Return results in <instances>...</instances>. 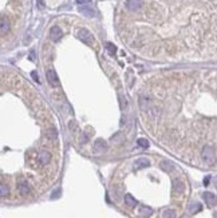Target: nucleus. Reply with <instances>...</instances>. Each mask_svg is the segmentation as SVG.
I'll return each mask as SVG.
<instances>
[{
  "label": "nucleus",
  "mask_w": 217,
  "mask_h": 218,
  "mask_svg": "<svg viewBox=\"0 0 217 218\" xmlns=\"http://www.w3.org/2000/svg\"><path fill=\"white\" fill-rule=\"evenodd\" d=\"M201 157H202L204 162L206 165H213L216 162V154H215V150L213 147L211 146H205L201 151Z\"/></svg>",
  "instance_id": "1"
},
{
  "label": "nucleus",
  "mask_w": 217,
  "mask_h": 218,
  "mask_svg": "<svg viewBox=\"0 0 217 218\" xmlns=\"http://www.w3.org/2000/svg\"><path fill=\"white\" fill-rule=\"evenodd\" d=\"M76 36H78L79 40H82V42L86 43V44H92V42H94V38H92L91 32L87 31L86 28H82V30H79L78 34H76Z\"/></svg>",
  "instance_id": "2"
},
{
  "label": "nucleus",
  "mask_w": 217,
  "mask_h": 218,
  "mask_svg": "<svg viewBox=\"0 0 217 218\" xmlns=\"http://www.w3.org/2000/svg\"><path fill=\"white\" fill-rule=\"evenodd\" d=\"M79 12H80L82 15L86 16V18H94V16L96 15V12H95V10H94V7L90 6V3L80 6V7H79Z\"/></svg>",
  "instance_id": "3"
},
{
  "label": "nucleus",
  "mask_w": 217,
  "mask_h": 218,
  "mask_svg": "<svg viewBox=\"0 0 217 218\" xmlns=\"http://www.w3.org/2000/svg\"><path fill=\"white\" fill-rule=\"evenodd\" d=\"M202 199L205 201V203H206L209 208H213L217 205V197L211 191H205L202 194Z\"/></svg>",
  "instance_id": "4"
},
{
  "label": "nucleus",
  "mask_w": 217,
  "mask_h": 218,
  "mask_svg": "<svg viewBox=\"0 0 217 218\" xmlns=\"http://www.w3.org/2000/svg\"><path fill=\"white\" fill-rule=\"evenodd\" d=\"M46 76H47V80L48 83L51 84V86H58L59 84V79H58V75H56V72L52 70V68H50L47 72H46Z\"/></svg>",
  "instance_id": "5"
},
{
  "label": "nucleus",
  "mask_w": 217,
  "mask_h": 218,
  "mask_svg": "<svg viewBox=\"0 0 217 218\" xmlns=\"http://www.w3.org/2000/svg\"><path fill=\"white\" fill-rule=\"evenodd\" d=\"M142 6H143L142 0H127L126 2V8L129 11H138Z\"/></svg>",
  "instance_id": "6"
},
{
  "label": "nucleus",
  "mask_w": 217,
  "mask_h": 218,
  "mask_svg": "<svg viewBox=\"0 0 217 218\" xmlns=\"http://www.w3.org/2000/svg\"><path fill=\"white\" fill-rule=\"evenodd\" d=\"M62 35H63V32H62V30H60L58 26H54L50 30V38L54 40V42H58V40H60Z\"/></svg>",
  "instance_id": "7"
},
{
  "label": "nucleus",
  "mask_w": 217,
  "mask_h": 218,
  "mask_svg": "<svg viewBox=\"0 0 217 218\" xmlns=\"http://www.w3.org/2000/svg\"><path fill=\"white\" fill-rule=\"evenodd\" d=\"M147 166H150V161L147 158H138L134 162V169H143Z\"/></svg>",
  "instance_id": "8"
},
{
  "label": "nucleus",
  "mask_w": 217,
  "mask_h": 218,
  "mask_svg": "<svg viewBox=\"0 0 217 218\" xmlns=\"http://www.w3.org/2000/svg\"><path fill=\"white\" fill-rule=\"evenodd\" d=\"M18 189H19V191H20L22 195H27V194H30V191H31V187L27 182H20Z\"/></svg>",
  "instance_id": "9"
},
{
  "label": "nucleus",
  "mask_w": 217,
  "mask_h": 218,
  "mask_svg": "<svg viewBox=\"0 0 217 218\" xmlns=\"http://www.w3.org/2000/svg\"><path fill=\"white\" fill-rule=\"evenodd\" d=\"M50 159H51L50 153L42 151V153L39 154V162H40V165H47L48 162H50Z\"/></svg>",
  "instance_id": "10"
},
{
  "label": "nucleus",
  "mask_w": 217,
  "mask_h": 218,
  "mask_svg": "<svg viewBox=\"0 0 217 218\" xmlns=\"http://www.w3.org/2000/svg\"><path fill=\"white\" fill-rule=\"evenodd\" d=\"M125 203H126L127 206H130V208H135L138 202H137V199L131 194H126V195H125Z\"/></svg>",
  "instance_id": "11"
},
{
  "label": "nucleus",
  "mask_w": 217,
  "mask_h": 218,
  "mask_svg": "<svg viewBox=\"0 0 217 218\" xmlns=\"http://www.w3.org/2000/svg\"><path fill=\"white\" fill-rule=\"evenodd\" d=\"M173 190L176 193H182L184 191V183L181 182L180 179H174L173 181Z\"/></svg>",
  "instance_id": "12"
},
{
  "label": "nucleus",
  "mask_w": 217,
  "mask_h": 218,
  "mask_svg": "<svg viewBox=\"0 0 217 218\" xmlns=\"http://www.w3.org/2000/svg\"><path fill=\"white\" fill-rule=\"evenodd\" d=\"M151 208H149V206H141L139 208V214L142 216V217H149V216H151Z\"/></svg>",
  "instance_id": "13"
},
{
  "label": "nucleus",
  "mask_w": 217,
  "mask_h": 218,
  "mask_svg": "<svg viewBox=\"0 0 217 218\" xmlns=\"http://www.w3.org/2000/svg\"><path fill=\"white\" fill-rule=\"evenodd\" d=\"M95 151H102V150H106V143L103 142L102 139H98L95 142V147H94Z\"/></svg>",
  "instance_id": "14"
},
{
  "label": "nucleus",
  "mask_w": 217,
  "mask_h": 218,
  "mask_svg": "<svg viewBox=\"0 0 217 218\" xmlns=\"http://www.w3.org/2000/svg\"><path fill=\"white\" fill-rule=\"evenodd\" d=\"M201 209H202V206H201L200 203H192L190 206H189V212H190L192 214H196V213L200 212Z\"/></svg>",
  "instance_id": "15"
},
{
  "label": "nucleus",
  "mask_w": 217,
  "mask_h": 218,
  "mask_svg": "<svg viewBox=\"0 0 217 218\" xmlns=\"http://www.w3.org/2000/svg\"><path fill=\"white\" fill-rule=\"evenodd\" d=\"M137 145L142 149H147L149 147V140L145 139V138H139L138 140H137Z\"/></svg>",
  "instance_id": "16"
},
{
  "label": "nucleus",
  "mask_w": 217,
  "mask_h": 218,
  "mask_svg": "<svg viewBox=\"0 0 217 218\" xmlns=\"http://www.w3.org/2000/svg\"><path fill=\"white\" fill-rule=\"evenodd\" d=\"M161 167H162L165 171H172L173 170V165L170 162H168V161H164V162L161 163Z\"/></svg>",
  "instance_id": "17"
},
{
  "label": "nucleus",
  "mask_w": 217,
  "mask_h": 218,
  "mask_svg": "<svg viewBox=\"0 0 217 218\" xmlns=\"http://www.w3.org/2000/svg\"><path fill=\"white\" fill-rule=\"evenodd\" d=\"M8 28H10V26H8V22L6 19H2V35H6V32L8 31Z\"/></svg>",
  "instance_id": "18"
},
{
  "label": "nucleus",
  "mask_w": 217,
  "mask_h": 218,
  "mask_svg": "<svg viewBox=\"0 0 217 218\" xmlns=\"http://www.w3.org/2000/svg\"><path fill=\"white\" fill-rule=\"evenodd\" d=\"M162 218H176V212L174 210H165Z\"/></svg>",
  "instance_id": "19"
},
{
  "label": "nucleus",
  "mask_w": 217,
  "mask_h": 218,
  "mask_svg": "<svg viewBox=\"0 0 217 218\" xmlns=\"http://www.w3.org/2000/svg\"><path fill=\"white\" fill-rule=\"evenodd\" d=\"M7 194H8V187H7L4 183H2V185H0V195H2L3 198H4V197H6Z\"/></svg>",
  "instance_id": "20"
},
{
  "label": "nucleus",
  "mask_w": 217,
  "mask_h": 218,
  "mask_svg": "<svg viewBox=\"0 0 217 218\" xmlns=\"http://www.w3.org/2000/svg\"><path fill=\"white\" fill-rule=\"evenodd\" d=\"M47 136H48V138H51V139H55V138H56V131L54 130V128L48 130V132H47Z\"/></svg>",
  "instance_id": "21"
},
{
  "label": "nucleus",
  "mask_w": 217,
  "mask_h": 218,
  "mask_svg": "<svg viewBox=\"0 0 217 218\" xmlns=\"http://www.w3.org/2000/svg\"><path fill=\"white\" fill-rule=\"evenodd\" d=\"M106 48H107V51L110 52L111 55H114V52H115V47L113 46L111 43H107V44H106Z\"/></svg>",
  "instance_id": "22"
},
{
  "label": "nucleus",
  "mask_w": 217,
  "mask_h": 218,
  "mask_svg": "<svg viewBox=\"0 0 217 218\" xmlns=\"http://www.w3.org/2000/svg\"><path fill=\"white\" fill-rule=\"evenodd\" d=\"M31 76H32V78H34V80H35V82H40V80H39V76H38V74H36V71H32L31 72Z\"/></svg>",
  "instance_id": "23"
},
{
  "label": "nucleus",
  "mask_w": 217,
  "mask_h": 218,
  "mask_svg": "<svg viewBox=\"0 0 217 218\" xmlns=\"http://www.w3.org/2000/svg\"><path fill=\"white\" fill-rule=\"evenodd\" d=\"M60 194V189H56V190L54 191V194L51 195V198H56V197H58Z\"/></svg>",
  "instance_id": "24"
},
{
  "label": "nucleus",
  "mask_w": 217,
  "mask_h": 218,
  "mask_svg": "<svg viewBox=\"0 0 217 218\" xmlns=\"http://www.w3.org/2000/svg\"><path fill=\"white\" fill-rule=\"evenodd\" d=\"M76 3L80 4V6H83V4H88L90 2H88V0H76Z\"/></svg>",
  "instance_id": "25"
},
{
  "label": "nucleus",
  "mask_w": 217,
  "mask_h": 218,
  "mask_svg": "<svg viewBox=\"0 0 217 218\" xmlns=\"http://www.w3.org/2000/svg\"><path fill=\"white\" fill-rule=\"evenodd\" d=\"M38 6L39 8H44V0H38Z\"/></svg>",
  "instance_id": "26"
},
{
  "label": "nucleus",
  "mask_w": 217,
  "mask_h": 218,
  "mask_svg": "<svg viewBox=\"0 0 217 218\" xmlns=\"http://www.w3.org/2000/svg\"><path fill=\"white\" fill-rule=\"evenodd\" d=\"M204 183H205V185H208V183H209V177H206V178H205V181H204Z\"/></svg>",
  "instance_id": "27"
}]
</instances>
